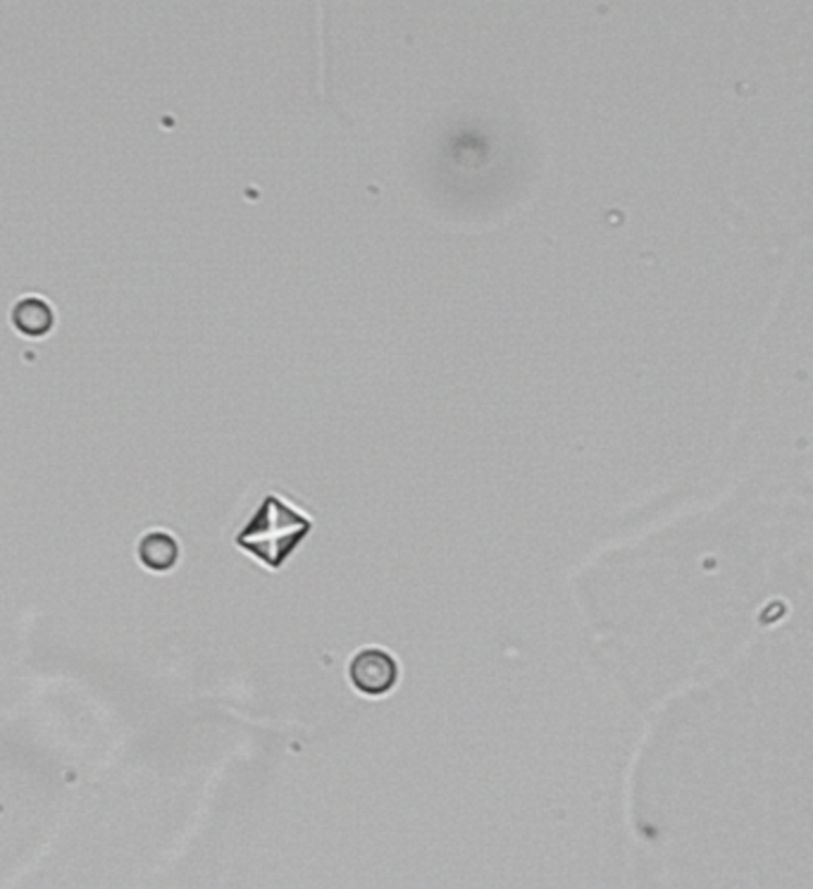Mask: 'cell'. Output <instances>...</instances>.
<instances>
[{
    "label": "cell",
    "mask_w": 813,
    "mask_h": 889,
    "mask_svg": "<svg viewBox=\"0 0 813 889\" xmlns=\"http://www.w3.org/2000/svg\"><path fill=\"white\" fill-rule=\"evenodd\" d=\"M348 680L366 697H385L399 682V663L385 648H363L348 663Z\"/></svg>",
    "instance_id": "6da1fadb"
},
{
    "label": "cell",
    "mask_w": 813,
    "mask_h": 889,
    "mask_svg": "<svg viewBox=\"0 0 813 889\" xmlns=\"http://www.w3.org/2000/svg\"><path fill=\"white\" fill-rule=\"evenodd\" d=\"M142 560L151 570H167L177 560V544L165 532H153L138 546Z\"/></svg>",
    "instance_id": "7a4b0ae2"
}]
</instances>
